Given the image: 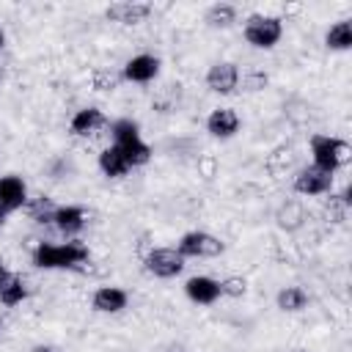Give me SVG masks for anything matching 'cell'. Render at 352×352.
<instances>
[{
	"label": "cell",
	"instance_id": "cell-21",
	"mask_svg": "<svg viewBox=\"0 0 352 352\" xmlns=\"http://www.w3.org/2000/svg\"><path fill=\"white\" fill-rule=\"evenodd\" d=\"M275 302H278L280 311L297 314V311H302V308L308 305V294H305V289H300V286H286V289L278 292Z\"/></svg>",
	"mask_w": 352,
	"mask_h": 352
},
{
	"label": "cell",
	"instance_id": "cell-30",
	"mask_svg": "<svg viewBox=\"0 0 352 352\" xmlns=\"http://www.w3.org/2000/svg\"><path fill=\"white\" fill-rule=\"evenodd\" d=\"M30 352H60V349H55V346H47V344H38V346H33Z\"/></svg>",
	"mask_w": 352,
	"mask_h": 352
},
{
	"label": "cell",
	"instance_id": "cell-5",
	"mask_svg": "<svg viewBox=\"0 0 352 352\" xmlns=\"http://www.w3.org/2000/svg\"><path fill=\"white\" fill-rule=\"evenodd\" d=\"M143 264L154 278H176L184 270V256L176 248H154L146 253Z\"/></svg>",
	"mask_w": 352,
	"mask_h": 352
},
{
	"label": "cell",
	"instance_id": "cell-10",
	"mask_svg": "<svg viewBox=\"0 0 352 352\" xmlns=\"http://www.w3.org/2000/svg\"><path fill=\"white\" fill-rule=\"evenodd\" d=\"M28 204V187L19 176H0V214L22 209Z\"/></svg>",
	"mask_w": 352,
	"mask_h": 352
},
{
	"label": "cell",
	"instance_id": "cell-1",
	"mask_svg": "<svg viewBox=\"0 0 352 352\" xmlns=\"http://www.w3.org/2000/svg\"><path fill=\"white\" fill-rule=\"evenodd\" d=\"M88 245L82 242H63V245H50L41 242L33 250V264L38 270H72L82 261H88Z\"/></svg>",
	"mask_w": 352,
	"mask_h": 352
},
{
	"label": "cell",
	"instance_id": "cell-25",
	"mask_svg": "<svg viewBox=\"0 0 352 352\" xmlns=\"http://www.w3.org/2000/svg\"><path fill=\"white\" fill-rule=\"evenodd\" d=\"M121 72H113V69H94L91 74V85L94 91H116L121 85Z\"/></svg>",
	"mask_w": 352,
	"mask_h": 352
},
{
	"label": "cell",
	"instance_id": "cell-9",
	"mask_svg": "<svg viewBox=\"0 0 352 352\" xmlns=\"http://www.w3.org/2000/svg\"><path fill=\"white\" fill-rule=\"evenodd\" d=\"M157 74H160V58L157 55H148V52L129 58L124 63V69H121V77L129 80V82H148Z\"/></svg>",
	"mask_w": 352,
	"mask_h": 352
},
{
	"label": "cell",
	"instance_id": "cell-29",
	"mask_svg": "<svg viewBox=\"0 0 352 352\" xmlns=\"http://www.w3.org/2000/svg\"><path fill=\"white\" fill-rule=\"evenodd\" d=\"M8 275H11V272H8V267H6L3 261H0V286H3L6 280H8Z\"/></svg>",
	"mask_w": 352,
	"mask_h": 352
},
{
	"label": "cell",
	"instance_id": "cell-15",
	"mask_svg": "<svg viewBox=\"0 0 352 352\" xmlns=\"http://www.w3.org/2000/svg\"><path fill=\"white\" fill-rule=\"evenodd\" d=\"M52 223L63 234H77L85 226V209L82 206H58L55 214H52Z\"/></svg>",
	"mask_w": 352,
	"mask_h": 352
},
{
	"label": "cell",
	"instance_id": "cell-12",
	"mask_svg": "<svg viewBox=\"0 0 352 352\" xmlns=\"http://www.w3.org/2000/svg\"><path fill=\"white\" fill-rule=\"evenodd\" d=\"M126 302H129V294L118 286H102L91 297V305L96 314H118L126 308Z\"/></svg>",
	"mask_w": 352,
	"mask_h": 352
},
{
	"label": "cell",
	"instance_id": "cell-7",
	"mask_svg": "<svg viewBox=\"0 0 352 352\" xmlns=\"http://www.w3.org/2000/svg\"><path fill=\"white\" fill-rule=\"evenodd\" d=\"M154 6L151 3H138V0H121V3H110L104 16L113 19V22H121V25H140L151 16Z\"/></svg>",
	"mask_w": 352,
	"mask_h": 352
},
{
	"label": "cell",
	"instance_id": "cell-27",
	"mask_svg": "<svg viewBox=\"0 0 352 352\" xmlns=\"http://www.w3.org/2000/svg\"><path fill=\"white\" fill-rule=\"evenodd\" d=\"M220 283V297H242L248 292V280L239 278V275H231V278H223L217 280Z\"/></svg>",
	"mask_w": 352,
	"mask_h": 352
},
{
	"label": "cell",
	"instance_id": "cell-17",
	"mask_svg": "<svg viewBox=\"0 0 352 352\" xmlns=\"http://www.w3.org/2000/svg\"><path fill=\"white\" fill-rule=\"evenodd\" d=\"M275 220H278L280 228H286V231H297V228L308 220V214H305V206H302L300 201H286V204L278 209Z\"/></svg>",
	"mask_w": 352,
	"mask_h": 352
},
{
	"label": "cell",
	"instance_id": "cell-3",
	"mask_svg": "<svg viewBox=\"0 0 352 352\" xmlns=\"http://www.w3.org/2000/svg\"><path fill=\"white\" fill-rule=\"evenodd\" d=\"M283 36V19L270 14H253L245 22V41L256 50H272Z\"/></svg>",
	"mask_w": 352,
	"mask_h": 352
},
{
	"label": "cell",
	"instance_id": "cell-23",
	"mask_svg": "<svg viewBox=\"0 0 352 352\" xmlns=\"http://www.w3.org/2000/svg\"><path fill=\"white\" fill-rule=\"evenodd\" d=\"M55 209H58V206H55L47 195H38V198H33V201H28V204H25L28 217H30V220H36V223H52Z\"/></svg>",
	"mask_w": 352,
	"mask_h": 352
},
{
	"label": "cell",
	"instance_id": "cell-24",
	"mask_svg": "<svg viewBox=\"0 0 352 352\" xmlns=\"http://www.w3.org/2000/svg\"><path fill=\"white\" fill-rule=\"evenodd\" d=\"M110 132H113V140L116 143H129V140H138L140 138V126L138 121L132 118H118L110 124Z\"/></svg>",
	"mask_w": 352,
	"mask_h": 352
},
{
	"label": "cell",
	"instance_id": "cell-13",
	"mask_svg": "<svg viewBox=\"0 0 352 352\" xmlns=\"http://www.w3.org/2000/svg\"><path fill=\"white\" fill-rule=\"evenodd\" d=\"M184 292H187V297H190L192 302H198V305H212V302H217V297H220V283H217L214 278H209V275H195V278H190V280L184 283Z\"/></svg>",
	"mask_w": 352,
	"mask_h": 352
},
{
	"label": "cell",
	"instance_id": "cell-22",
	"mask_svg": "<svg viewBox=\"0 0 352 352\" xmlns=\"http://www.w3.org/2000/svg\"><path fill=\"white\" fill-rule=\"evenodd\" d=\"M121 148V154L126 157L129 168H138V165H146L151 160V148L138 138V140H129V143H116Z\"/></svg>",
	"mask_w": 352,
	"mask_h": 352
},
{
	"label": "cell",
	"instance_id": "cell-8",
	"mask_svg": "<svg viewBox=\"0 0 352 352\" xmlns=\"http://www.w3.org/2000/svg\"><path fill=\"white\" fill-rule=\"evenodd\" d=\"M206 85H209V91L223 94V96H226V94H234L236 85H239V69H236V63L220 60V63L209 66V72H206Z\"/></svg>",
	"mask_w": 352,
	"mask_h": 352
},
{
	"label": "cell",
	"instance_id": "cell-31",
	"mask_svg": "<svg viewBox=\"0 0 352 352\" xmlns=\"http://www.w3.org/2000/svg\"><path fill=\"white\" fill-rule=\"evenodd\" d=\"M3 44H6V33L0 30V50H3Z\"/></svg>",
	"mask_w": 352,
	"mask_h": 352
},
{
	"label": "cell",
	"instance_id": "cell-11",
	"mask_svg": "<svg viewBox=\"0 0 352 352\" xmlns=\"http://www.w3.org/2000/svg\"><path fill=\"white\" fill-rule=\"evenodd\" d=\"M206 132H209L212 138H220V140L234 138V135L239 132V116H236V110H231V107H217V110H212L209 118H206Z\"/></svg>",
	"mask_w": 352,
	"mask_h": 352
},
{
	"label": "cell",
	"instance_id": "cell-34",
	"mask_svg": "<svg viewBox=\"0 0 352 352\" xmlns=\"http://www.w3.org/2000/svg\"><path fill=\"white\" fill-rule=\"evenodd\" d=\"M292 352H302V349H292Z\"/></svg>",
	"mask_w": 352,
	"mask_h": 352
},
{
	"label": "cell",
	"instance_id": "cell-18",
	"mask_svg": "<svg viewBox=\"0 0 352 352\" xmlns=\"http://www.w3.org/2000/svg\"><path fill=\"white\" fill-rule=\"evenodd\" d=\"M324 44H327V50H336V52L349 50L352 47V22L341 19L336 25H330V30L324 33Z\"/></svg>",
	"mask_w": 352,
	"mask_h": 352
},
{
	"label": "cell",
	"instance_id": "cell-32",
	"mask_svg": "<svg viewBox=\"0 0 352 352\" xmlns=\"http://www.w3.org/2000/svg\"><path fill=\"white\" fill-rule=\"evenodd\" d=\"M3 223H6V214H0V226H3Z\"/></svg>",
	"mask_w": 352,
	"mask_h": 352
},
{
	"label": "cell",
	"instance_id": "cell-14",
	"mask_svg": "<svg viewBox=\"0 0 352 352\" xmlns=\"http://www.w3.org/2000/svg\"><path fill=\"white\" fill-rule=\"evenodd\" d=\"M104 124H107V118H104V113H102L99 107H82V110H77V113L72 116L69 129H72V135H77V138H88V135H94L96 129H102Z\"/></svg>",
	"mask_w": 352,
	"mask_h": 352
},
{
	"label": "cell",
	"instance_id": "cell-26",
	"mask_svg": "<svg viewBox=\"0 0 352 352\" xmlns=\"http://www.w3.org/2000/svg\"><path fill=\"white\" fill-rule=\"evenodd\" d=\"M294 162V148H275L272 154H270V160H267V168H270V173H283L289 165Z\"/></svg>",
	"mask_w": 352,
	"mask_h": 352
},
{
	"label": "cell",
	"instance_id": "cell-19",
	"mask_svg": "<svg viewBox=\"0 0 352 352\" xmlns=\"http://www.w3.org/2000/svg\"><path fill=\"white\" fill-rule=\"evenodd\" d=\"M25 297H28L25 278H22V275H16V272H11V275H8V280L0 286V302L11 308V305H19Z\"/></svg>",
	"mask_w": 352,
	"mask_h": 352
},
{
	"label": "cell",
	"instance_id": "cell-20",
	"mask_svg": "<svg viewBox=\"0 0 352 352\" xmlns=\"http://www.w3.org/2000/svg\"><path fill=\"white\" fill-rule=\"evenodd\" d=\"M204 22L209 28H228V25L236 22V6H231V3H214V6L206 8Z\"/></svg>",
	"mask_w": 352,
	"mask_h": 352
},
{
	"label": "cell",
	"instance_id": "cell-16",
	"mask_svg": "<svg viewBox=\"0 0 352 352\" xmlns=\"http://www.w3.org/2000/svg\"><path fill=\"white\" fill-rule=\"evenodd\" d=\"M99 168H102V173L110 176V179H118V176H124L126 170H132L129 162H126V157L121 154V148H118L116 143L107 146V148L99 154Z\"/></svg>",
	"mask_w": 352,
	"mask_h": 352
},
{
	"label": "cell",
	"instance_id": "cell-28",
	"mask_svg": "<svg viewBox=\"0 0 352 352\" xmlns=\"http://www.w3.org/2000/svg\"><path fill=\"white\" fill-rule=\"evenodd\" d=\"M267 82H270V77H267L264 72H256V69L242 77V88H245V91H261Z\"/></svg>",
	"mask_w": 352,
	"mask_h": 352
},
{
	"label": "cell",
	"instance_id": "cell-2",
	"mask_svg": "<svg viewBox=\"0 0 352 352\" xmlns=\"http://www.w3.org/2000/svg\"><path fill=\"white\" fill-rule=\"evenodd\" d=\"M311 154H314V165L336 173L338 168H344L349 162V143L341 138H330V135H311Z\"/></svg>",
	"mask_w": 352,
	"mask_h": 352
},
{
	"label": "cell",
	"instance_id": "cell-4",
	"mask_svg": "<svg viewBox=\"0 0 352 352\" xmlns=\"http://www.w3.org/2000/svg\"><path fill=\"white\" fill-rule=\"evenodd\" d=\"M176 250H179L184 258H214V256H220V253L226 250V242L217 239V236L209 234V231H187V234L179 239Z\"/></svg>",
	"mask_w": 352,
	"mask_h": 352
},
{
	"label": "cell",
	"instance_id": "cell-33",
	"mask_svg": "<svg viewBox=\"0 0 352 352\" xmlns=\"http://www.w3.org/2000/svg\"><path fill=\"white\" fill-rule=\"evenodd\" d=\"M3 77H6V72H3V69H0V82H3Z\"/></svg>",
	"mask_w": 352,
	"mask_h": 352
},
{
	"label": "cell",
	"instance_id": "cell-6",
	"mask_svg": "<svg viewBox=\"0 0 352 352\" xmlns=\"http://www.w3.org/2000/svg\"><path fill=\"white\" fill-rule=\"evenodd\" d=\"M330 190H333V173L316 165H308L294 176V192L300 195H324Z\"/></svg>",
	"mask_w": 352,
	"mask_h": 352
}]
</instances>
